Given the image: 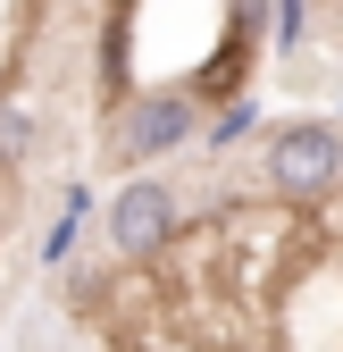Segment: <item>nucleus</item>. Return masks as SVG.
<instances>
[{
    "mask_svg": "<svg viewBox=\"0 0 343 352\" xmlns=\"http://www.w3.org/2000/svg\"><path fill=\"white\" fill-rule=\"evenodd\" d=\"M167 235H176V185H159V176L117 185V201H109V252L117 260H151Z\"/></svg>",
    "mask_w": 343,
    "mask_h": 352,
    "instance_id": "nucleus-1",
    "label": "nucleus"
},
{
    "mask_svg": "<svg viewBox=\"0 0 343 352\" xmlns=\"http://www.w3.org/2000/svg\"><path fill=\"white\" fill-rule=\"evenodd\" d=\"M335 168H343L335 126L302 118V126H285V135H276V151H268V185H276V193H293V201H310V193H327V185H335Z\"/></svg>",
    "mask_w": 343,
    "mask_h": 352,
    "instance_id": "nucleus-2",
    "label": "nucleus"
},
{
    "mask_svg": "<svg viewBox=\"0 0 343 352\" xmlns=\"http://www.w3.org/2000/svg\"><path fill=\"white\" fill-rule=\"evenodd\" d=\"M193 135V93H151V101H134L126 109V126L109 135V160H159V151H176Z\"/></svg>",
    "mask_w": 343,
    "mask_h": 352,
    "instance_id": "nucleus-3",
    "label": "nucleus"
},
{
    "mask_svg": "<svg viewBox=\"0 0 343 352\" xmlns=\"http://www.w3.org/2000/svg\"><path fill=\"white\" fill-rule=\"evenodd\" d=\"M25 151H34V118L17 101H0V160H25Z\"/></svg>",
    "mask_w": 343,
    "mask_h": 352,
    "instance_id": "nucleus-4",
    "label": "nucleus"
}]
</instances>
